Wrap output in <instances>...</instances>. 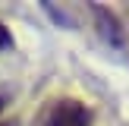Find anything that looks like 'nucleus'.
<instances>
[{"label": "nucleus", "mask_w": 129, "mask_h": 126, "mask_svg": "<svg viewBox=\"0 0 129 126\" xmlns=\"http://www.w3.org/2000/svg\"><path fill=\"white\" fill-rule=\"evenodd\" d=\"M44 126H91V110L79 98H60L47 107Z\"/></svg>", "instance_id": "obj_1"}, {"label": "nucleus", "mask_w": 129, "mask_h": 126, "mask_svg": "<svg viewBox=\"0 0 129 126\" xmlns=\"http://www.w3.org/2000/svg\"><path fill=\"white\" fill-rule=\"evenodd\" d=\"M94 22H98L101 38H104L110 47H117V50L126 47V32H123V25H120L117 13H110L107 6H94Z\"/></svg>", "instance_id": "obj_2"}, {"label": "nucleus", "mask_w": 129, "mask_h": 126, "mask_svg": "<svg viewBox=\"0 0 129 126\" xmlns=\"http://www.w3.org/2000/svg\"><path fill=\"white\" fill-rule=\"evenodd\" d=\"M6 47H13V35H10V28L0 22V50H6Z\"/></svg>", "instance_id": "obj_3"}, {"label": "nucleus", "mask_w": 129, "mask_h": 126, "mask_svg": "<svg viewBox=\"0 0 129 126\" xmlns=\"http://www.w3.org/2000/svg\"><path fill=\"white\" fill-rule=\"evenodd\" d=\"M3 107H6V101H3V94H0V113H3Z\"/></svg>", "instance_id": "obj_4"}, {"label": "nucleus", "mask_w": 129, "mask_h": 126, "mask_svg": "<svg viewBox=\"0 0 129 126\" xmlns=\"http://www.w3.org/2000/svg\"><path fill=\"white\" fill-rule=\"evenodd\" d=\"M0 126H16V123H0Z\"/></svg>", "instance_id": "obj_5"}]
</instances>
